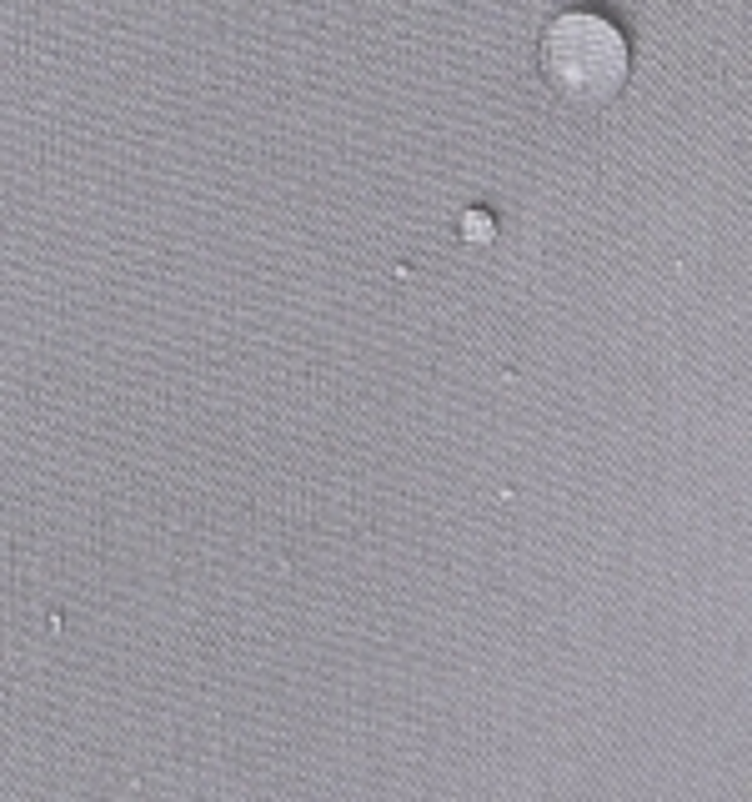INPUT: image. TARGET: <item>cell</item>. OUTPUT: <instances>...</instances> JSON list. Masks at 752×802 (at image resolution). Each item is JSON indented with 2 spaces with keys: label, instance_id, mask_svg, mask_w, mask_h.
I'll return each mask as SVG.
<instances>
[{
  "label": "cell",
  "instance_id": "1",
  "mask_svg": "<svg viewBox=\"0 0 752 802\" xmlns=\"http://www.w3.org/2000/svg\"><path fill=\"white\" fill-rule=\"evenodd\" d=\"M537 66L567 106H607L632 76V46L617 21L597 11H562L542 26Z\"/></svg>",
  "mask_w": 752,
  "mask_h": 802
},
{
  "label": "cell",
  "instance_id": "2",
  "mask_svg": "<svg viewBox=\"0 0 752 802\" xmlns=\"http://www.w3.org/2000/svg\"><path fill=\"white\" fill-rule=\"evenodd\" d=\"M457 231H462V241H467V246H492V241H497V216H492V211H482V206H472V211H462Z\"/></svg>",
  "mask_w": 752,
  "mask_h": 802
}]
</instances>
